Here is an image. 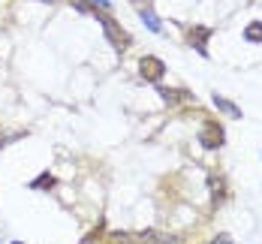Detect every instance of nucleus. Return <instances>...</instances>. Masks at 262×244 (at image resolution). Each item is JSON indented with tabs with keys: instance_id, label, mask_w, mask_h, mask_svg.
<instances>
[{
	"instance_id": "nucleus-1",
	"label": "nucleus",
	"mask_w": 262,
	"mask_h": 244,
	"mask_svg": "<svg viewBox=\"0 0 262 244\" xmlns=\"http://www.w3.org/2000/svg\"><path fill=\"white\" fill-rule=\"evenodd\" d=\"M163 72H166L163 61H157V58H142V75H145V78L160 82V78H163Z\"/></svg>"
},
{
	"instance_id": "nucleus-2",
	"label": "nucleus",
	"mask_w": 262,
	"mask_h": 244,
	"mask_svg": "<svg viewBox=\"0 0 262 244\" xmlns=\"http://www.w3.org/2000/svg\"><path fill=\"white\" fill-rule=\"evenodd\" d=\"M190 36V42H193V48H196L202 58H208V48H205V39L211 36V28H193V31H187Z\"/></svg>"
},
{
	"instance_id": "nucleus-3",
	"label": "nucleus",
	"mask_w": 262,
	"mask_h": 244,
	"mask_svg": "<svg viewBox=\"0 0 262 244\" xmlns=\"http://www.w3.org/2000/svg\"><path fill=\"white\" fill-rule=\"evenodd\" d=\"M97 18H99V24L106 28V34H109V39H112L115 45H127V34H124V31H118V28H115V21H112L109 15H97Z\"/></svg>"
},
{
	"instance_id": "nucleus-4",
	"label": "nucleus",
	"mask_w": 262,
	"mask_h": 244,
	"mask_svg": "<svg viewBox=\"0 0 262 244\" xmlns=\"http://www.w3.org/2000/svg\"><path fill=\"white\" fill-rule=\"evenodd\" d=\"M139 15H142V21H145V24H148V28H151L154 34H160V31H163V24H160V18L154 15V9H151L148 3H145V6H139Z\"/></svg>"
},
{
	"instance_id": "nucleus-5",
	"label": "nucleus",
	"mask_w": 262,
	"mask_h": 244,
	"mask_svg": "<svg viewBox=\"0 0 262 244\" xmlns=\"http://www.w3.org/2000/svg\"><path fill=\"white\" fill-rule=\"evenodd\" d=\"M214 105H217L220 112L232 115V118H241V109H238V105H232L229 100H223V97H217V94H214Z\"/></svg>"
},
{
	"instance_id": "nucleus-6",
	"label": "nucleus",
	"mask_w": 262,
	"mask_h": 244,
	"mask_svg": "<svg viewBox=\"0 0 262 244\" xmlns=\"http://www.w3.org/2000/svg\"><path fill=\"white\" fill-rule=\"evenodd\" d=\"M244 39H247V42H262V24L259 21H253V24L244 31Z\"/></svg>"
},
{
	"instance_id": "nucleus-7",
	"label": "nucleus",
	"mask_w": 262,
	"mask_h": 244,
	"mask_svg": "<svg viewBox=\"0 0 262 244\" xmlns=\"http://www.w3.org/2000/svg\"><path fill=\"white\" fill-rule=\"evenodd\" d=\"M31 187H33V190H39V187H55V178H51V175L45 172V175H39V178L33 181Z\"/></svg>"
},
{
	"instance_id": "nucleus-8",
	"label": "nucleus",
	"mask_w": 262,
	"mask_h": 244,
	"mask_svg": "<svg viewBox=\"0 0 262 244\" xmlns=\"http://www.w3.org/2000/svg\"><path fill=\"white\" fill-rule=\"evenodd\" d=\"M91 3H94V6H99V9H109V6H112L109 0H91Z\"/></svg>"
},
{
	"instance_id": "nucleus-9",
	"label": "nucleus",
	"mask_w": 262,
	"mask_h": 244,
	"mask_svg": "<svg viewBox=\"0 0 262 244\" xmlns=\"http://www.w3.org/2000/svg\"><path fill=\"white\" fill-rule=\"evenodd\" d=\"M211 244H232V238H229V235H220V238H214Z\"/></svg>"
},
{
	"instance_id": "nucleus-10",
	"label": "nucleus",
	"mask_w": 262,
	"mask_h": 244,
	"mask_svg": "<svg viewBox=\"0 0 262 244\" xmlns=\"http://www.w3.org/2000/svg\"><path fill=\"white\" fill-rule=\"evenodd\" d=\"M12 244H21V241H12Z\"/></svg>"
}]
</instances>
